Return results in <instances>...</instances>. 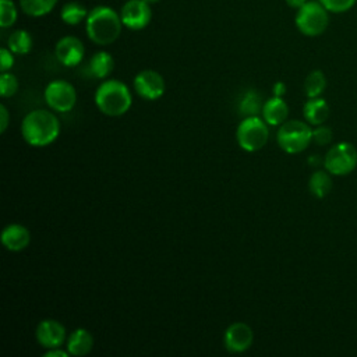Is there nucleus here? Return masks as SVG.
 <instances>
[{
    "mask_svg": "<svg viewBox=\"0 0 357 357\" xmlns=\"http://www.w3.org/2000/svg\"><path fill=\"white\" fill-rule=\"evenodd\" d=\"M113 68H114V60H113L112 54L106 50L96 52L88 63L89 74L98 79L107 78L112 74Z\"/></svg>",
    "mask_w": 357,
    "mask_h": 357,
    "instance_id": "obj_18",
    "label": "nucleus"
},
{
    "mask_svg": "<svg viewBox=\"0 0 357 357\" xmlns=\"http://www.w3.org/2000/svg\"><path fill=\"white\" fill-rule=\"evenodd\" d=\"M18 86V79L13 73L6 71L0 74V95L3 98H11L13 95H15Z\"/></svg>",
    "mask_w": 357,
    "mask_h": 357,
    "instance_id": "obj_26",
    "label": "nucleus"
},
{
    "mask_svg": "<svg viewBox=\"0 0 357 357\" xmlns=\"http://www.w3.org/2000/svg\"><path fill=\"white\" fill-rule=\"evenodd\" d=\"M95 105L109 117L126 114L132 105V95L128 86L119 79H105L95 92Z\"/></svg>",
    "mask_w": 357,
    "mask_h": 357,
    "instance_id": "obj_3",
    "label": "nucleus"
},
{
    "mask_svg": "<svg viewBox=\"0 0 357 357\" xmlns=\"http://www.w3.org/2000/svg\"><path fill=\"white\" fill-rule=\"evenodd\" d=\"M93 343H95V340H93L92 333L85 328H78V329H74L68 335L66 349L68 350L70 356L82 357L92 351Z\"/></svg>",
    "mask_w": 357,
    "mask_h": 357,
    "instance_id": "obj_16",
    "label": "nucleus"
},
{
    "mask_svg": "<svg viewBox=\"0 0 357 357\" xmlns=\"http://www.w3.org/2000/svg\"><path fill=\"white\" fill-rule=\"evenodd\" d=\"M120 18L127 29L141 31L151 22V4L145 0H127L120 10Z\"/></svg>",
    "mask_w": 357,
    "mask_h": 357,
    "instance_id": "obj_9",
    "label": "nucleus"
},
{
    "mask_svg": "<svg viewBox=\"0 0 357 357\" xmlns=\"http://www.w3.org/2000/svg\"><path fill=\"white\" fill-rule=\"evenodd\" d=\"M134 91L145 100H156L166 89L165 78L155 70H142L134 77Z\"/></svg>",
    "mask_w": 357,
    "mask_h": 357,
    "instance_id": "obj_10",
    "label": "nucleus"
},
{
    "mask_svg": "<svg viewBox=\"0 0 357 357\" xmlns=\"http://www.w3.org/2000/svg\"><path fill=\"white\" fill-rule=\"evenodd\" d=\"M33 40L32 36L28 31L25 29H15L14 32L10 33L7 39V47L14 53V54H28L32 50Z\"/></svg>",
    "mask_w": 357,
    "mask_h": 357,
    "instance_id": "obj_20",
    "label": "nucleus"
},
{
    "mask_svg": "<svg viewBox=\"0 0 357 357\" xmlns=\"http://www.w3.org/2000/svg\"><path fill=\"white\" fill-rule=\"evenodd\" d=\"M18 18V10L13 0H0V26L10 28Z\"/></svg>",
    "mask_w": 357,
    "mask_h": 357,
    "instance_id": "obj_25",
    "label": "nucleus"
},
{
    "mask_svg": "<svg viewBox=\"0 0 357 357\" xmlns=\"http://www.w3.org/2000/svg\"><path fill=\"white\" fill-rule=\"evenodd\" d=\"M145 1H148L149 4H155V3H158L159 0H145Z\"/></svg>",
    "mask_w": 357,
    "mask_h": 357,
    "instance_id": "obj_34",
    "label": "nucleus"
},
{
    "mask_svg": "<svg viewBox=\"0 0 357 357\" xmlns=\"http://www.w3.org/2000/svg\"><path fill=\"white\" fill-rule=\"evenodd\" d=\"M261 114L268 126H280L289 117V106L282 96L273 95L264 102Z\"/></svg>",
    "mask_w": 357,
    "mask_h": 357,
    "instance_id": "obj_15",
    "label": "nucleus"
},
{
    "mask_svg": "<svg viewBox=\"0 0 357 357\" xmlns=\"http://www.w3.org/2000/svg\"><path fill=\"white\" fill-rule=\"evenodd\" d=\"M276 141L283 152L290 155L300 153L312 142V128L307 121L286 120L279 126Z\"/></svg>",
    "mask_w": 357,
    "mask_h": 357,
    "instance_id": "obj_4",
    "label": "nucleus"
},
{
    "mask_svg": "<svg viewBox=\"0 0 357 357\" xmlns=\"http://www.w3.org/2000/svg\"><path fill=\"white\" fill-rule=\"evenodd\" d=\"M123 26L120 13H116L107 6H95L89 10L85 20L86 36L100 46H107L116 42Z\"/></svg>",
    "mask_w": 357,
    "mask_h": 357,
    "instance_id": "obj_2",
    "label": "nucleus"
},
{
    "mask_svg": "<svg viewBox=\"0 0 357 357\" xmlns=\"http://www.w3.org/2000/svg\"><path fill=\"white\" fill-rule=\"evenodd\" d=\"M284 93H286V85H284V82H282V81L276 82V84L273 85V95H275V96H283Z\"/></svg>",
    "mask_w": 357,
    "mask_h": 357,
    "instance_id": "obj_32",
    "label": "nucleus"
},
{
    "mask_svg": "<svg viewBox=\"0 0 357 357\" xmlns=\"http://www.w3.org/2000/svg\"><path fill=\"white\" fill-rule=\"evenodd\" d=\"M254 342V332L245 322L230 324L223 335V343L229 353H244Z\"/></svg>",
    "mask_w": 357,
    "mask_h": 357,
    "instance_id": "obj_11",
    "label": "nucleus"
},
{
    "mask_svg": "<svg viewBox=\"0 0 357 357\" xmlns=\"http://www.w3.org/2000/svg\"><path fill=\"white\" fill-rule=\"evenodd\" d=\"M43 95L47 106L54 112H70L77 103V91L74 85L64 79H54L49 82Z\"/></svg>",
    "mask_w": 357,
    "mask_h": 357,
    "instance_id": "obj_8",
    "label": "nucleus"
},
{
    "mask_svg": "<svg viewBox=\"0 0 357 357\" xmlns=\"http://www.w3.org/2000/svg\"><path fill=\"white\" fill-rule=\"evenodd\" d=\"M10 124V113H8V109L4 103L0 105V132H6L7 127Z\"/></svg>",
    "mask_w": 357,
    "mask_h": 357,
    "instance_id": "obj_30",
    "label": "nucleus"
},
{
    "mask_svg": "<svg viewBox=\"0 0 357 357\" xmlns=\"http://www.w3.org/2000/svg\"><path fill=\"white\" fill-rule=\"evenodd\" d=\"M297 29L305 36H319L329 25V11L319 0H308L301 6L294 18Z\"/></svg>",
    "mask_w": 357,
    "mask_h": 357,
    "instance_id": "obj_5",
    "label": "nucleus"
},
{
    "mask_svg": "<svg viewBox=\"0 0 357 357\" xmlns=\"http://www.w3.org/2000/svg\"><path fill=\"white\" fill-rule=\"evenodd\" d=\"M38 343L45 349L61 347L67 342V331L64 325L56 319H42L35 331Z\"/></svg>",
    "mask_w": 357,
    "mask_h": 357,
    "instance_id": "obj_13",
    "label": "nucleus"
},
{
    "mask_svg": "<svg viewBox=\"0 0 357 357\" xmlns=\"http://www.w3.org/2000/svg\"><path fill=\"white\" fill-rule=\"evenodd\" d=\"M54 56L64 67H77L85 56L84 43L77 36L66 35L57 40L54 46Z\"/></svg>",
    "mask_w": 357,
    "mask_h": 357,
    "instance_id": "obj_12",
    "label": "nucleus"
},
{
    "mask_svg": "<svg viewBox=\"0 0 357 357\" xmlns=\"http://www.w3.org/2000/svg\"><path fill=\"white\" fill-rule=\"evenodd\" d=\"M262 106L261 95L254 89H248L238 103V110L244 117L258 116V113L262 112Z\"/></svg>",
    "mask_w": 357,
    "mask_h": 357,
    "instance_id": "obj_24",
    "label": "nucleus"
},
{
    "mask_svg": "<svg viewBox=\"0 0 357 357\" xmlns=\"http://www.w3.org/2000/svg\"><path fill=\"white\" fill-rule=\"evenodd\" d=\"M88 10L78 1H68L60 10V18L67 25H78L88 17Z\"/></svg>",
    "mask_w": 357,
    "mask_h": 357,
    "instance_id": "obj_21",
    "label": "nucleus"
},
{
    "mask_svg": "<svg viewBox=\"0 0 357 357\" xmlns=\"http://www.w3.org/2000/svg\"><path fill=\"white\" fill-rule=\"evenodd\" d=\"M14 66V53L8 47L0 49V71L6 73L10 71Z\"/></svg>",
    "mask_w": 357,
    "mask_h": 357,
    "instance_id": "obj_29",
    "label": "nucleus"
},
{
    "mask_svg": "<svg viewBox=\"0 0 357 357\" xmlns=\"http://www.w3.org/2000/svg\"><path fill=\"white\" fill-rule=\"evenodd\" d=\"M303 116L310 126L324 124L329 117V105L321 96L308 98L303 106Z\"/></svg>",
    "mask_w": 357,
    "mask_h": 357,
    "instance_id": "obj_17",
    "label": "nucleus"
},
{
    "mask_svg": "<svg viewBox=\"0 0 357 357\" xmlns=\"http://www.w3.org/2000/svg\"><path fill=\"white\" fill-rule=\"evenodd\" d=\"M332 141V130L324 124L315 126V128H312V142H315L319 146H325L328 144H331Z\"/></svg>",
    "mask_w": 357,
    "mask_h": 357,
    "instance_id": "obj_28",
    "label": "nucleus"
},
{
    "mask_svg": "<svg viewBox=\"0 0 357 357\" xmlns=\"http://www.w3.org/2000/svg\"><path fill=\"white\" fill-rule=\"evenodd\" d=\"M237 144L247 152H257L262 149L269 139V128L259 116L244 117L236 131Z\"/></svg>",
    "mask_w": 357,
    "mask_h": 357,
    "instance_id": "obj_6",
    "label": "nucleus"
},
{
    "mask_svg": "<svg viewBox=\"0 0 357 357\" xmlns=\"http://www.w3.org/2000/svg\"><path fill=\"white\" fill-rule=\"evenodd\" d=\"M326 88V77L321 70H312L304 81V93L307 98H318Z\"/></svg>",
    "mask_w": 357,
    "mask_h": 357,
    "instance_id": "obj_23",
    "label": "nucleus"
},
{
    "mask_svg": "<svg viewBox=\"0 0 357 357\" xmlns=\"http://www.w3.org/2000/svg\"><path fill=\"white\" fill-rule=\"evenodd\" d=\"M60 134V121L53 112L35 109L26 113L21 124L24 141L35 148L47 146L57 139Z\"/></svg>",
    "mask_w": 357,
    "mask_h": 357,
    "instance_id": "obj_1",
    "label": "nucleus"
},
{
    "mask_svg": "<svg viewBox=\"0 0 357 357\" xmlns=\"http://www.w3.org/2000/svg\"><path fill=\"white\" fill-rule=\"evenodd\" d=\"M70 353L68 350H63L61 347H53V349H46L43 353V357H68Z\"/></svg>",
    "mask_w": 357,
    "mask_h": 357,
    "instance_id": "obj_31",
    "label": "nucleus"
},
{
    "mask_svg": "<svg viewBox=\"0 0 357 357\" xmlns=\"http://www.w3.org/2000/svg\"><path fill=\"white\" fill-rule=\"evenodd\" d=\"M0 238L4 248L13 252H18L25 250L29 245L31 233L21 223H10L3 229Z\"/></svg>",
    "mask_w": 357,
    "mask_h": 357,
    "instance_id": "obj_14",
    "label": "nucleus"
},
{
    "mask_svg": "<svg viewBox=\"0 0 357 357\" xmlns=\"http://www.w3.org/2000/svg\"><path fill=\"white\" fill-rule=\"evenodd\" d=\"M324 167L332 176H346L357 167V149L350 142L332 145L324 156Z\"/></svg>",
    "mask_w": 357,
    "mask_h": 357,
    "instance_id": "obj_7",
    "label": "nucleus"
},
{
    "mask_svg": "<svg viewBox=\"0 0 357 357\" xmlns=\"http://www.w3.org/2000/svg\"><path fill=\"white\" fill-rule=\"evenodd\" d=\"M286 4L290 7V8H294V10H298L301 6H304L308 0H284Z\"/></svg>",
    "mask_w": 357,
    "mask_h": 357,
    "instance_id": "obj_33",
    "label": "nucleus"
},
{
    "mask_svg": "<svg viewBox=\"0 0 357 357\" xmlns=\"http://www.w3.org/2000/svg\"><path fill=\"white\" fill-rule=\"evenodd\" d=\"M57 0H20V7L28 17L39 18L53 11Z\"/></svg>",
    "mask_w": 357,
    "mask_h": 357,
    "instance_id": "obj_22",
    "label": "nucleus"
},
{
    "mask_svg": "<svg viewBox=\"0 0 357 357\" xmlns=\"http://www.w3.org/2000/svg\"><path fill=\"white\" fill-rule=\"evenodd\" d=\"M332 174L328 170H315L308 180V190L315 198H325L332 190Z\"/></svg>",
    "mask_w": 357,
    "mask_h": 357,
    "instance_id": "obj_19",
    "label": "nucleus"
},
{
    "mask_svg": "<svg viewBox=\"0 0 357 357\" xmlns=\"http://www.w3.org/2000/svg\"><path fill=\"white\" fill-rule=\"evenodd\" d=\"M322 3V6L329 11V13H346L349 11L357 0H319Z\"/></svg>",
    "mask_w": 357,
    "mask_h": 357,
    "instance_id": "obj_27",
    "label": "nucleus"
}]
</instances>
